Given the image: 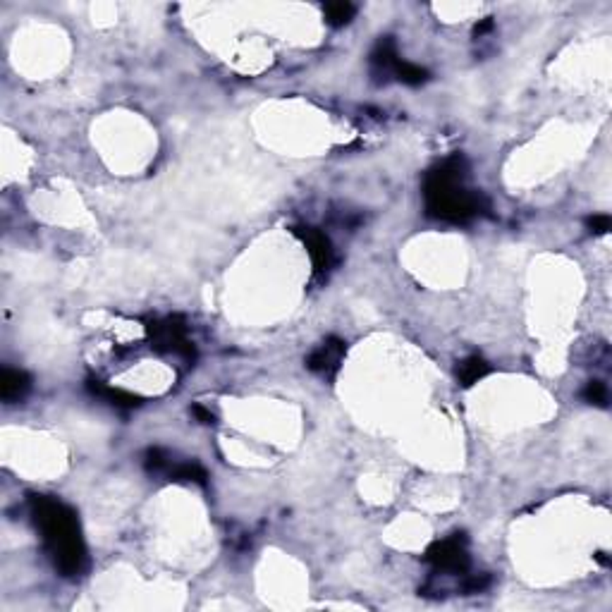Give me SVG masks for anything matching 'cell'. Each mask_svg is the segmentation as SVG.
<instances>
[{"label":"cell","mask_w":612,"mask_h":612,"mask_svg":"<svg viewBox=\"0 0 612 612\" xmlns=\"http://www.w3.org/2000/svg\"><path fill=\"white\" fill-rule=\"evenodd\" d=\"M31 505L46 546H49L51 555L56 557V564L67 576L79 574L81 567H84V546H81L74 514L63 502L53 498H34Z\"/></svg>","instance_id":"6da1fadb"},{"label":"cell","mask_w":612,"mask_h":612,"mask_svg":"<svg viewBox=\"0 0 612 612\" xmlns=\"http://www.w3.org/2000/svg\"><path fill=\"white\" fill-rule=\"evenodd\" d=\"M426 203L431 215L443 220H466L479 213L481 203L461 187V160L450 158L426 178Z\"/></svg>","instance_id":"7a4b0ae2"},{"label":"cell","mask_w":612,"mask_h":612,"mask_svg":"<svg viewBox=\"0 0 612 612\" xmlns=\"http://www.w3.org/2000/svg\"><path fill=\"white\" fill-rule=\"evenodd\" d=\"M426 557L438 569H443V572H464L466 562H469L466 550H464V539H459V536L438 541L431 550H428Z\"/></svg>","instance_id":"3957f363"},{"label":"cell","mask_w":612,"mask_h":612,"mask_svg":"<svg viewBox=\"0 0 612 612\" xmlns=\"http://www.w3.org/2000/svg\"><path fill=\"white\" fill-rule=\"evenodd\" d=\"M148 335H151V342L155 347H165V350L178 352V355L194 357V350H192V345H189L185 330H182V325H178L175 321L153 323L151 328H148Z\"/></svg>","instance_id":"277c9868"},{"label":"cell","mask_w":612,"mask_h":612,"mask_svg":"<svg viewBox=\"0 0 612 612\" xmlns=\"http://www.w3.org/2000/svg\"><path fill=\"white\" fill-rule=\"evenodd\" d=\"M297 235L304 240L316 270L318 273H325L332 263V249H330L328 237H325L323 233H318V230H314V228H302V230H297Z\"/></svg>","instance_id":"5b68a950"},{"label":"cell","mask_w":612,"mask_h":612,"mask_svg":"<svg viewBox=\"0 0 612 612\" xmlns=\"http://www.w3.org/2000/svg\"><path fill=\"white\" fill-rule=\"evenodd\" d=\"M345 352V345L340 340H328L323 347H318L314 355L309 357V369L311 371H318V373H330L337 369L340 364V357Z\"/></svg>","instance_id":"8992f818"},{"label":"cell","mask_w":612,"mask_h":612,"mask_svg":"<svg viewBox=\"0 0 612 612\" xmlns=\"http://www.w3.org/2000/svg\"><path fill=\"white\" fill-rule=\"evenodd\" d=\"M26 387H29V380H26L24 373L19 371H3V376H0V395H3V399H17L22 397L26 392Z\"/></svg>","instance_id":"52a82bcc"},{"label":"cell","mask_w":612,"mask_h":612,"mask_svg":"<svg viewBox=\"0 0 612 612\" xmlns=\"http://www.w3.org/2000/svg\"><path fill=\"white\" fill-rule=\"evenodd\" d=\"M486 373H488V364H486L481 357H469V359H464V362L459 364V369H457V376H459V380H461L464 385L476 383V380L484 378Z\"/></svg>","instance_id":"ba28073f"},{"label":"cell","mask_w":612,"mask_h":612,"mask_svg":"<svg viewBox=\"0 0 612 612\" xmlns=\"http://www.w3.org/2000/svg\"><path fill=\"white\" fill-rule=\"evenodd\" d=\"M89 387H91L93 395H98V397L108 399V402H111V404H118V407H134V404H139V397L127 395V392L115 390V387H108V385H101V383H96V385L91 383Z\"/></svg>","instance_id":"9c48e42d"},{"label":"cell","mask_w":612,"mask_h":612,"mask_svg":"<svg viewBox=\"0 0 612 612\" xmlns=\"http://www.w3.org/2000/svg\"><path fill=\"white\" fill-rule=\"evenodd\" d=\"M392 74H395L399 81H404V84H421V81L426 79V70H421V67L412 65V63H404V60H397Z\"/></svg>","instance_id":"30bf717a"},{"label":"cell","mask_w":612,"mask_h":612,"mask_svg":"<svg viewBox=\"0 0 612 612\" xmlns=\"http://www.w3.org/2000/svg\"><path fill=\"white\" fill-rule=\"evenodd\" d=\"M170 474L175 479H185V481H196V484H206V471L199 464H180L175 469H170Z\"/></svg>","instance_id":"8fae6325"},{"label":"cell","mask_w":612,"mask_h":612,"mask_svg":"<svg viewBox=\"0 0 612 612\" xmlns=\"http://www.w3.org/2000/svg\"><path fill=\"white\" fill-rule=\"evenodd\" d=\"M325 15H328L332 24H345L355 15V8H352L350 3H330V5H325Z\"/></svg>","instance_id":"7c38bea8"},{"label":"cell","mask_w":612,"mask_h":612,"mask_svg":"<svg viewBox=\"0 0 612 612\" xmlns=\"http://www.w3.org/2000/svg\"><path fill=\"white\" fill-rule=\"evenodd\" d=\"M583 397H586V402H591V404H605L608 402V390H605L603 383L591 380V383L586 385V390H583Z\"/></svg>","instance_id":"4fadbf2b"},{"label":"cell","mask_w":612,"mask_h":612,"mask_svg":"<svg viewBox=\"0 0 612 612\" xmlns=\"http://www.w3.org/2000/svg\"><path fill=\"white\" fill-rule=\"evenodd\" d=\"M588 225H591V230H593V233H598V235H603V233H608L610 230V215H593L588 220Z\"/></svg>","instance_id":"5bb4252c"},{"label":"cell","mask_w":612,"mask_h":612,"mask_svg":"<svg viewBox=\"0 0 612 612\" xmlns=\"http://www.w3.org/2000/svg\"><path fill=\"white\" fill-rule=\"evenodd\" d=\"M194 414L203 421V424H210V421H213V414L206 412V409H203V407H194Z\"/></svg>","instance_id":"9a60e30c"}]
</instances>
